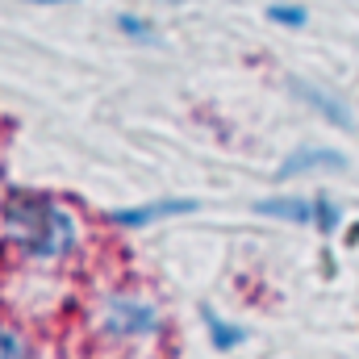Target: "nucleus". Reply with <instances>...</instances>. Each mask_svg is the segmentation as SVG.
Listing matches in <instances>:
<instances>
[{
	"label": "nucleus",
	"mask_w": 359,
	"mask_h": 359,
	"mask_svg": "<svg viewBox=\"0 0 359 359\" xmlns=\"http://www.w3.org/2000/svg\"><path fill=\"white\" fill-rule=\"evenodd\" d=\"M0 230H4V243L25 264H38V268L67 264L84 238L80 217L59 196L29 192V188H17L0 201Z\"/></svg>",
	"instance_id": "f257e3e1"
},
{
	"label": "nucleus",
	"mask_w": 359,
	"mask_h": 359,
	"mask_svg": "<svg viewBox=\"0 0 359 359\" xmlns=\"http://www.w3.org/2000/svg\"><path fill=\"white\" fill-rule=\"evenodd\" d=\"M92 326L109 347H147L163 334V313L142 288H104L96 297Z\"/></svg>",
	"instance_id": "f03ea898"
},
{
	"label": "nucleus",
	"mask_w": 359,
	"mask_h": 359,
	"mask_svg": "<svg viewBox=\"0 0 359 359\" xmlns=\"http://www.w3.org/2000/svg\"><path fill=\"white\" fill-rule=\"evenodd\" d=\"M343 168H347V155H343V151H330V147H301V151H292V155L280 163L276 180H297V176H313V172H343Z\"/></svg>",
	"instance_id": "7ed1b4c3"
},
{
	"label": "nucleus",
	"mask_w": 359,
	"mask_h": 359,
	"mask_svg": "<svg viewBox=\"0 0 359 359\" xmlns=\"http://www.w3.org/2000/svg\"><path fill=\"white\" fill-rule=\"evenodd\" d=\"M196 209V201H151V205H134V209H113L109 213V222L113 226H121V230H147V226H155V222H163V217H180V213H192Z\"/></svg>",
	"instance_id": "20e7f679"
},
{
	"label": "nucleus",
	"mask_w": 359,
	"mask_h": 359,
	"mask_svg": "<svg viewBox=\"0 0 359 359\" xmlns=\"http://www.w3.org/2000/svg\"><path fill=\"white\" fill-rule=\"evenodd\" d=\"M292 92L309 104V109H318L330 126H343V130H351L355 126V117H351V109L339 100V96H330L326 88H313V84H305V80H292Z\"/></svg>",
	"instance_id": "39448f33"
},
{
	"label": "nucleus",
	"mask_w": 359,
	"mask_h": 359,
	"mask_svg": "<svg viewBox=\"0 0 359 359\" xmlns=\"http://www.w3.org/2000/svg\"><path fill=\"white\" fill-rule=\"evenodd\" d=\"M264 217L288 222V226H313V196H268L255 205Z\"/></svg>",
	"instance_id": "423d86ee"
},
{
	"label": "nucleus",
	"mask_w": 359,
	"mask_h": 359,
	"mask_svg": "<svg viewBox=\"0 0 359 359\" xmlns=\"http://www.w3.org/2000/svg\"><path fill=\"white\" fill-rule=\"evenodd\" d=\"M201 318H205L209 343H213L217 351H238V347L247 343V330H243V326H234V322H226V318H217L213 309H201Z\"/></svg>",
	"instance_id": "0eeeda50"
},
{
	"label": "nucleus",
	"mask_w": 359,
	"mask_h": 359,
	"mask_svg": "<svg viewBox=\"0 0 359 359\" xmlns=\"http://www.w3.org/2000/svg\"><path fill=\"white\" fill-rule=\"evenodd\" d=\"M0 359H34V343L17 322L0 318Z\"/></svg>",
	"instance_id": "6e6552de"
},
{
	"label": "nucleus",
	"mask_w": 359,
	"mask_h": 359,
	"mask_svg": "<svg viewBox=\"0 0 359 359\" xmlns=\"http://www.w3.org/2000/svg\"><path fill=\"white\" fill-rule=\"evenodd\" d=\"M339 222H343V209L330 196H313V230L330 234V230H339Z\"/></svg>",
	"instance_id": "1a4fd4ad"
},
{
	"label": "nucleus",
	"mask_w": 359,
	"mask_h": 359,
	"mask_svg": "<svg viewBox=\"0 0 359 359\" xmlns=\"http://www.w3.org/2000/svg\"><path fill=\"white\" fill-rule=\"evenodd\" d=\"M268 21L284 25V29H305L309 8H305V4H268Z\"/></svg>",
	"instance_id": "9d476101"
},
{
	"label": "nucleus",
	"mask_w": 359,
	"mask_h": 359,
	"mask_svg": "<svg viewBox=\"0 0 359 359\" xmlns=\"http://www.w3.org/2000/svg\"><path fill=\"white\" fill-rule=\"evenodd\" d=\"M117 29L126 38H134V42H151L155 38V25L147 17H138V13H117Z\"/></svg>",
	"instance_id": "9b49d317"
},
{
	"label": "nucleus",
	"mask_w": 359,
	"mask_h": 359,
	"mask_svg": "<svg viewBox=\"0 0 359 359\" xmlns=\"http://www.w3.org/2000/svg\"><path fill=\"white\" fill-rule=\"evenodd\" d=\"M25 4H72V0H25Z\"/></svg>",
	"instance_id": "f8f14e48"
}]
</instances>
